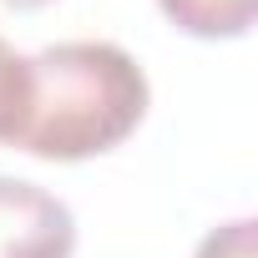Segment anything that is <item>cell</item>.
Wrapping results in <instances>:
<instances>
[{
    "label": "cell",
    "instance_id": "1",
    "mask_svg": "<svg viewBox=\"0 0 258 258\" xmlns=\"http://www.w3.org/2000/svg\"><path fill=\"white\" fill-rule=\"evenodd\" d=\"M31 61V96L11 147L46 162H81L121 147L142 126L152 86L116 41H61Z\"/></svg>",
    "mask_w": 258,
    "mask_h": 258
},
{
    "label": "cell",
    "instance_id": "5",
    "mask_svg": "<svg viewBox=\"0 0 258 258\" xmlns=\"http://www.w3.org/2000/svg\"><path fill=\"white\" fill-rule=\"evenodd\" d=\"M198 258H258V223L253 218H233V223L213 228L198 243Z\"/></svg>",
    "mask_w": 258,
    "mask_h": 258
},
{
    "label": "cell",
    "instance_id": "2",
    "mask_svg": "<svg viewBox=\"0 0 258 258\" xmlns=\"http://www.w3.org/2000/svg\"><path fill=\"white\" fill-rule=\"evenodd\" d=\"M71 253H76L71 208L26 177H0V258H71Z\"/></svg>",
    "mask_w": 258,
    "mask_h": 258
},
{
    "label": "cell",
    "instance_id": "4",
    "mask_svg": "<svg viewBox=\"0 0 258 258\" xmlns=\"http://www.w3.org/2000/svg\"><path fill=\"white\" fill-rule=\"evenodd\" d=\"M26 96H31V61L16 56L6 41H0V142L16 137L21 111H26Z\"/></svg>",
    "mask_w": 258,
    "mask_h": 258
},
{
    "label": "cell",
    "instance_id": "3",
    "mask_svg": "<svg viewBox=\"0 0 258 258\" xmlns=\"http://www.w3.org/2000/svg\"><path fill=\"white\" fill-rule=\"evenodd\" d=\"M157 6L177 31L198 41H233V36H248L258 0H157Z\"/></svg>",
    "mask_w": 258,
    "mask_h": 258
},
{
    "label": "cell",
    "instance_id": "6",
    "mask_svg": "<svg viewBox=\"0 0 258 258\" xmlns=\"http://www.w3.org/2000/svg\"><path fill=\"white\" fill-rule=\"evenodd\" d=\"M6 6H16V11H36V6H46V0H6Z\"/></svg>",
    "mask_w": 258,
    "mask_h": 258
}]
</instances>
